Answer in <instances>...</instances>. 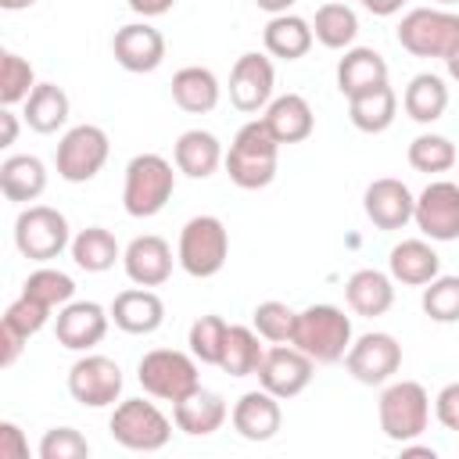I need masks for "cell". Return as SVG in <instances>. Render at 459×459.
Returning a JSON list of instances; mask_svg holds the SVG:
<instances>
[{"label":"cell","mask_w":459,"mask_h":459,"mask_svg":"<svg viewBox=\"0 0 459 459\" xmlns=\"http://www.w3.org/2000/svg\"><path fill=\"white\" fill-rule=\"evenodd\" d=\"M219 79L212 68H201V65H186L172 75V100L186 111V115H208L215 111L219 104Z\"/></svg>","instance_id":"obj_29"},{"label":"cell","mask_w":459,"mask_h":459,"mask_svg":"<svg viewBox=\"0 0 459 459\" xmlns=\"http://www.w3.org/2000/svg\"><path fill=\"white\" fill-rule=\"evenodd\" d=\"M0 190L14 204H29L47 190V165L36 154H11L0 165Z\"/></svg>","instance_id":"obj_30"},{"label":"cell","mask_w":459,"mask_h":459,"mask_svg":"<svg viewBox=\"0 0 459 459\" xmlns=\"http://www.w3.org/2000/svg\"><path fill=\"white\" fill-rule=\"evenodd\" d=\"M255 4H258L265 14H287V11H290L298 0H255Z\"/></svg>","instance_id":"obj_51"},{"label":"cell","mask_w":459,"mask_h":459,"mask_svg":"<svg viewBox=\"0 0 459 459\" xmlns=\"http://www.w3.org/2000/svg\"><path fill=\"white\" fill-rule=\"evenodd\" d=\"M172 158H176V169L190 179H208L219 165H222V143L215 133L208 129H186L179 133L176 147H172Z\"/></svg>","instance_id":"obj_24"},{"label":"cell","mask_w":459,"mask_h":459,"mask_svg":"<svg viewBox=\"0 0 459 459\" xmlns=\"http://www.w3.org/2000/svg\"><path fill=\"white\" fill-rule=\"evenodd\" d=\"M312 373H316V362L298 344H273L265 348V359L255 377H258V387L287 402V398H298L312 384Z\"/></svg>","instance_id":"obj_12"},{"label":"cell","mask_w":459,"mask_h":459,"mask_svg":"<svg viewBox=\"0 0 459 459\" xmlns=\"http://www.w3.org/2000/svg\"><path fill=\"white\" fill-rule=\"evenodd\" d=\"M108 312H111V323L118 330L136 333V337L154 333L165 323V301L151 287H129V290L115 294V301H111Z\"/></svg>","instance_id":"obj_21"},{"label":"cell","mask_w":459,"mask_h":459,"mask_svg":"<svg viewBox=\"0 0 459 459\" xmlns=\"http://www.w3.org/2000/svg\"><path fill=\"white\" fill-rule=\"evenodd\" d=\"M434 4H441V7H452V4H459V0H434Z\"/></svg>","instance_id":"obj_55"},{"label":"cell","mask_w":459,"mask_h":459,"mask_svg":"<svg viewBox=\"0 0 459 459\" xmlns=\"http://www.w3.org/2000/svg\"><path fill=\"white\" fill-rule=\"evenodd\" d=\"M409 165L416 172H427V176L448 172L455 165V143L448 136H441V133H420L409 143Z\"/></svg>","instance_id":"obj_39"},{"label":"cell","mask_w":459,"mask_h":459,"mask_svg":"<svg viewBox=\"0 0 459 459\" xmlns=\"http://www.w3.org/2000/svg\"><path fill=\"white\" fill-rule=\"evenodd\" d=\"M416 230L427 240H459V186L452 179H434L416 197Z\"/></svg>","instance_id":"obj_14"},{"label":"cell","mask_w":459,"mask_h":459,"mask_svg":"<svg viewBox=\"0 0 459 459\" xmlns=\"http://www.w3.org/2000/svg\"><path fill=\"white\" fill-rule=\"evenodd\" d=\"M445 68H448V75H452V79L459 82V47H455V50H452V54L445 57Z\"/></svg>","instance_id":"obj_53"},{"label":"cell","mask_w":459,"mask_h":459,"mask_svg":"<svg viewBox=\"0 0 459 459\" xmlns=\"http://www.w3.org/2000/svg\"><path fill=\"white\" fill-rule=\"evenodd\" d=\"M0 459H29V437L11 420H0Z\"/></svg>","instance_id":"obj_46"},{"label":"cell","mask_w":459,"mask_h":459,"mask_svg":"<svg viewBox=\"0 0 459 459\" xmlns=\"http://www.w3.org/2000/svg\"><path fill=\"white\" fill-rule=\"evenodd\" d=\"M111 54L126 72L143 75V72H154L165 61V36L147 22H129V25L115 29Z\"/></svg>","instance_id":"obj_18"},{"label":"cell","mask_w":459,"mask_h":459,"mask_svg":"<svg viewBox=\"0 0 459 459\" xmlns=\"http://www.w3.org/2000/svg\"><path fill=\"white\" fill-rule=\"evenodd\" d=\"M108 430L129 452H161L169 445V437H172L169 416L154 402H143V398L118 402L111 420H108Z\"/></svg>","instance_id":"obj_8"},{"label":"cell","mask_w":459,"mask_h":459,"mask_svg":"<svg viewBox=\"0 0 459 459\" xmlns=\"http://www.w3.org/2000/svg\"><path fill=\"white\" fill-rule=\"evenodd\" d=\"M262 118H265L269 133H273L280 143H301V140H308V136H312V129H316L312 104H308L301 93L273 97Z\"/></svg>","instance_id":"obj_23"},{"label":"cell","mask_w":459,"mask_h":459,"mask_svg":"<svg viewBox=\"0 0 459 459\" xmlns=\"http://www.w3.org/2000/svg\"><path fill=\"white\" fill-rule=\"evenodd\" d=\"M18 140V115L11 108L0 111V147H11Z\"/></svg>","instance_id":"obj_49"},{"label":"cell","mask_w":459,"mask_h":459,"mask_svg":"<svg viewBox=\"0 0 459 459\" xmlns=\"http://www.w3.org/2000/svg\"><path fill=\"white\" fill-rule=\"evenodd\" d=\"M359 4H362V0H359Z\"/></svg>","instance_id":"obj_56"},{"label":"cell","mask_w":459,"mask_h":459,"mask_svg":"<svg viewBox=\"0 0 459 459\" xmlns=\"http://www.w3.org/2000/svg\"><path fill=\"white\" fill-rule=\"evenodd\" d=\"M126 4H129V11L140 14V18H161V14L172 11L176 0H126Z\"/></svg>","instance_id":"obj_48"},{"label":"cell","mask_w":459,"mask_h":459,"mask_svg":"<svg viewBox=\"0 0 459 459\" xmlns=\"http://www.w3.org/2000/svg\"><path fill=\"white\" fill-rule=\"evenodd\" d=\"M402 455H423V459H434L437 452L427 448V445H412V441H405V445H402Z\"/></svg>","instance_id":"obj_52"},{"label":"cell","mask_w":459,"mask_h":459,"mask_svg":"<svg viewBox=\"0 0 459 459\" xmlns=\"http://www.w3.org/2000/svg\"><path fill=\"white\" fill-rule=\"evenodd\" d=\"M111 154V140L100 126H72L61 140H57V151H54V165H57V176L65 183H90L104 161Z\"/></svg>","instance_id":"obj_10"},{"label":"cell","mask_w":459,"mask_h":459,"mask_svg":"<svg viewBox=\"0 0 459 459\" xmlns=\"http://www.w3.org/2000/svg\"><path fill=\"white\" fill-rule=\"evenodd\" d=\"M258 341L262 337H258L255 326H237L233 323L230 333H226V351H222L219 369L230 373V377H251V373H258V366L265 359V348Z\"/></svg>","instance_id":"obj_35"},{"label":"cell","mask_w":459,"mask_h":459,"mask_svg":"<svg viewBox=\"0 0 459 459\" xmlns=\"http://www.w3.org/2000/svg\"><path fill=\"white\" fill-rule=\"evenodd\" d=\"M68 93L57 82H36V90L25 100V126L32 133H57L68 122Z\"/></svg>","instance_id":"obj_33"},{"label":"cell","mask_w":459,"mask_h":459,"mask_svg":"<svg viewBox=\"0 0 459 459\" xmlns=\"http://www.w3.org/2000/svg\"><path fill=\"white\" fill-rule=\"evenodd\" d=\"M108 323H111V312H104L97 301H68L65 308H57L54 337L68 351H90L104 341Z\"/></svg>","instance_id":"obj_16"},{"label":"cell","mask_w":459,"mask_h":459,"mask_svg":"<svg viewBox=\"0 0 459 459\" xmlns=\"http://www.w3.org/2000/svg\"><path fill=\"white\" fill-rule=\"evenodd\" d=\"M36 90V72L32 65L14 54V50H4L0 54V104L4 108H14L22 100H29V93Z\"/></svg>","instance_id":"obj_40"},{"label":"cell","mask_w":459,"mask_h":459,"mask_svg":"<svg viewBox=\"0 0 459 459\" xmlns=\"http://www.w3.org/2000/svg\"><path fill=\"white\" fill-rule=\"evenodd\" d=\"M72 262L79 265V269H86V273H108L118 258H122V247H118V240H115V233L111 230H104V226H86V230H79L75 237H72Z\"/></svg>","instance_id":"obj_34"},{"label":"cell","mask_w":459,"mask_h":459,"mask_svg":"<svg viewBox=\"0 0 459 459\" xmlns=\"http://www.w3.org/2000/svg\"><path fill=\"white\" fill-rule=\"evenodd\" d=\"M394 115H398V97L387 82L348 97V118L359 133H384V129H391Z\"/></svg>","instance_id":"obj_32"},{"label":"cell","mask_w":459,"mask_h":459,"mask_svg":"<svg viewBox=\"0 0 459 459\" xmlns=\"http://www.w3.org/2000/svg\"><path fill=\"white\" fill-rule=\"evenodd\" d=\"M226 333H230V323L215 312L208 316H197L190 323V333H186V344H190V355L201 362V366H219L222 362V351H226Z\"/></svg>","instance_id":"obj_37"},{"label":"cell","mask_w":459,"mask_h":459,"mask_svg":"<svg viewBox=\"0 0 459 459\" xmlns=\"http://www.w3.org/2000/svg\"><path fill=\"white\" fill-rule=\"evenodd\" d=\"M344 301H348V308L355 316L377 319V316H384L394 305V283L380 269H359L344 283Z\"/></svg>","instance_id":"obj_25"},{"label":"cell","mask_w":459,"mask_h":459,"mask_svg":"<svg viewBox=\"0 0 459 459\" xmlns=\"http://www.w3.org/2000/svg\"><path fill=\"white\" fill-rule=\"evenodd\" d=\"M90 441L75 427H50L39 441V459H86Z\"/></svg>","instance_id":"obj_44"},{"label":"cell","mask_w":459,"mask_h":459,"mask_svg":"<svg viewBox=\"0 0 459 459\" xmlns=\"http://www.w3.org/2000/svg\"><path fill=\"white\" fill-rule=\"evenodd\" d=\"M387 269H391V280L405 287H423L441 273V258L427 240H402L391 247Z\"/></svg>","instance_id":"obj_27"},{"label":"cell","mask_w":459,"mask_h":459,"mask_svg":"<svg viewBox=\"0 0 459 459\" xmlns=\"http://www.w3.org/2000/svg\"><path fill=\"white\" fill-rule=\"evenodd\" d=\"M230 258V233L222 226V219L215 215H194L183 230H179V244H176V262L183 265V273H190L194 280H208L215 276Z\"/></svg>","instance_id":"obj_5"},{"label":"cell","mask_w":459,"mask_h":459,"mask_svg":"<svg viewBox=\"0 0 459 459\" xmlns=\"http://www.w3.org/2000/svg\"><path fill=\"white\" fill-rule=\"evenodd\" d=\"M14 247L29 262H50L65 247H72L68 219L50 204H29L14 219Z\"/></svg>","instance_id":"obj_9"},{"label":"cell","mask_w":459,"mask_h":459,"mask_svg":"<svg viewBox=\"0 0 459 459\" xmlns=\"http://www.w3.org/2000/svg\"><path fill=\"white\" fill-rule=\"evenodd\" d=\"M434 416L441 427L459 430V384H445L434 398Z\"/></svg>","instance_id":"obj_45"},{"label":"cell","mask_w":459,"mask_h":459,"mask_svg":"<svg viewBox=\"0 0 459 459\" xmlns=\"http://www.w3.org/2000/svg\"><path fill=\"white\" fill-rule=\"evenodd\" d=\"M427 319L434 323H459V276H434L430 283H423V298H420Z\"/></svg>","instance_id":"obj_41"},{"label":"cell","mask_w":459,"mask_h":459,"mask_svg":"<svg viewBox=\"0 0 459 459\" xmlns=\"http://www.w3.org/2000/svg\"><path fill=\"white\" fill-rule=\"evenodd\" d=\"M362 208H366V219L377 226V230H402L405 222H412V212H416V197L412 190L394 179V176H384V179H373L362 194Z\"/></svg>","instance_id":"obj_17"},{"label":"cell","mask_w":459,"mask_h":459,"mask_svg":"<svg viewBox=\"0 0 459 459\" xmlns=\"http://www.w3.org/2000/svg\"><path fill=\"white\" fill-rule=\"evenodd\" d=\"M273 86H276V72L273 61L265 54H240L230 68V100L237 111H262L273 100Z\"/></svg>","instance_id":"obj_15"},{"label":"cell","mask_w":459,"mask_h":459,"mask_svg":"<svg viewBox=\"0 0 459 459\" xmlns=\"http://www.w3.org/2000/svg\"><path fill=\"white\" fill-rule=\"evenodd\" d=\"M290 344H298L316 366H333L351 348V319L337 305H308L298 312Z\"/></svg>","instance_id":"obj_2"},{"label":"cell","mask_w":459,"mask_h":459,"mask_svg":"<svg viewBox=\"0 0 459 459\" xmlns=\"http://www.w3.org/2000/svg\"><path fill=\"white\" fill-rule=\"evenodd\" d=\"M230 420H233V430L244 441H273L280 434V427H283V409H280L276 394L258 387V391H244L237 398Z\"/></svg>","instance_id":"obj_20"},{"label":"cell","mask_w":459,"mask_h":459,"mask_svg":"<svg viewBox=\"0 0 459 459\" xmlns=\"http://www.w3.org/2000/svg\"><path fill=\"white\" fill-rule=\"evenodd\" d=\"M344 366L359 384L380 387L402 369V344L391 333H380V330L362 333V337L351 341V348L344 355Z\"/></svg>","instance_id":"obj_11"},{"label":"cell","mask_w":459,"mask_h":459,"mask_svg":"<svg viewBox=\"0 0 459 459\" xmlns=\"http://www.w3.org/2000/svg\"><path fill=\"white\" fill-rule=\"evenodd\" d=\"M380 82H387V61L373 47H348L337 61V90L344 97H355Z\"/></svg>","instance_id":"obj_26"},{"label":"cell","mask_w":459,"mask_h":459,"mask_svg":"<svg viewBox=\"0 0 459 459\" xmlns=\"http://www.w3.org/2000/svg\"><path fill=\"white\" fill-rule=\"evenodd\" d=\"M122 269L136 287H161L172 276V247L158 233L133 237L122 251Z\"/></svg>","instance_id":"obj_19"},{"label":"cell","mask_w":459,"mask_h":459,"mask_svg":"<svg viewBox=\"0 0 459 459\" xmlns=\"http://www.w3.org/2000/svg\"><path fill=\"white\" fill-rule=\"evenodd\" d=\"M402 108H405V115H409L412 122H420V126L437 122V118L445 115V108H448V86H445V79L434 75V72L412 75L409 86H405V93H402Z\"/></svg>","instance_id":"obj_31"},{"label":"cell","mask_w":459,"mask_h":459,"mask_svg":"<svg viewBox=\"0 0 459 459\" xmlns=\"http://www.w3.org/2000/svg\"><path fill=\"white\" fill-rule=\"evenodd\" d=\"M22 294H29V298L43 301L47 308H65L68 301H75V280H72L68 273L50 269V265L43 262L36 273H29V276H25Z\"/></svg>","instance_id":"obj_38"},{"label":"cell","mask_w":459,"mask_h":459,"mask_svg":"<svg viewBox=\"0 0 459 459\" xmlns=\"http://www.w3.org/2000/svg\"><path fill=\"white\" fill-rule=\"evenodd\" d=\"M398 43L412 57H448L459 47V14L448 7H412L398 25Z\"/></svg>","instance_id":"obj_7"},{"label":"cell","mask_w":459,"mask_h":459,"mask_svg":"<svg viewBox=\"0 0 459 459\" xmlns=\"http://www.w3.org/2000/svg\"><path fill=\"white\" fill-rule=\"evenodd\" d=\"M136 380L151 398L161 402H179L186 398L194 387H201L197 377V359L190 351H176V348H154L136 362Z\"/></svg>","instance_id":"obj_6"},{"label":"cell","mask_w":459,"mask_h":459,"mask_svg":"<svg viewBox=\"0 0 459 459\" xmlns=\"http://www.w3.org/2000/svg\"><path fill=\"white\" fill-rule=\"evenodd\" d=\"M68 394L86 409L115 405L122 394V369L108 355H82L68 369Z\"/></svg>","instance_id":"obj_13"},{"label":"cell","mask_w":459,"mask_h":459,"mask_svg":"<svg viewBox=\"0 0 459 459\" xmlns=\"http://www.w3.org/2000/svg\"><path fill=\"white\" fill-rule=\"evenodd\" d=\"M230 409H226V398L219 391H208V387H194L186 398L172 402V420L183 434L190 437H208L215 434L222 423H226Z\"/></svg>","instance_id":"obj_22"},{"label":"cell","mask_w":459,"mask_h":459,"mask_svg":"<svg viewBox=\"0 0 459 459\" xmlns=\"http://www.w3.org/2000/svg\"><path fill=\"white\" fill-rule=\"evenodd\" d=\"M172 190H176V172L172 165L147 151V154H136L129 165H126V183H122V208L133 215V219H151L158 215L169 201H172Z\"/></svg>","instance_id":"obj_3"},{"label":"cell","mask_w":459,"mask_h":459,"mask_svg":"<svg viewBox=\"0 0 459 459\" xmlns=\"http://www.w3.org/2000/svg\"><path fill=\"white\" fill-rule=\"evenodd\" d=\"M36 0H0V7L4 11H25V7H32Z\"/></svg>","instance_id":"obj_54"},{"label":"cell","mask_w":459,"mask_h":459,"mask_svg":"<svg viewBox=\"0 0 459 459\" xmlns=\"http://www.w3.org/2000/svg\"><path fill=\"white\" fill-rule=\"evenodd\" d=\"M262 43H265V50L273 57L298 61V57H305L312 50L316 32H312V22H305V18L287 11V14H273L269 18V25L262 29Z\"/></svg>","instance_id":"obj_28"},{"label":"cell","mask_w":459,"mask_h":459,"mask_svg":"<svg viewBox=\"0 0 459 459\" xmlns=\"http://www.w3.org/2000/svg\"><path fill=\"white\" fill-rule=\"evenodd\" d=\"M251 323H255V330H258L262 341H269V344H290L298 312L290 305H283V301H262V305H255Z\"/></svg>","instance_id":"obj_42"},{"label":"cell","mask_w":459,"mask_h":459,"mask_svg":"<svg viewBox=\"0 0 459 459\" xmlns=\"http://www.w3.org/2000/svg\"><path fill=\"white\" fill-rule=\"evenodd\" d=\"M276 161H280V140L269 133L265 118H251L237 129L222 165L226 176L240 190H262L276 179Z\"/></svg>","instance_id":"obj_1"},{"label":"cell","mask_w":459,"mask_h":459,"mask_svg":"<svg viewBox=\"0 0 459 459\" xmlns=\"http://www.w3.org/2000/svg\"><path fill=\"white\" fill-rule=\"evenodd\" d=\"M50 312H54V308H47L43 301H36V298H29V294H18V298L7 305V312H4L0 323H7L11 330H18L22 337H32V333H39V330L50 323Z\"/></svg>","instance_id":"obj_43"},{"label":"cell","mask_w":459,"mask_h":459,"mask_svg":"<svg viewBox=\"0 0 459 459\" xmlns=\"http://www.w3.org/2000/svg\"><path fill=\"white\" fill-rule=\"evenodd\" d=\"M377 416L384 437H391L394 445L416 441L430 423V394L416 380H387L377 402Z\"/></svg>","instance_id":"obj_4"},{"label":"cell","mask_w":459,"mask_h":459,"mask_svg":"<svg viewBox=\"0 0 459 459\" xmlns=\"http://www.w3.org/2000/svg\"><path fill=\"white\" fill-rule=\"evenodd\" d=\"M402 4H405V0H362V7H366L369 14H377V18L398 14V11H402Z\"/></svg>","instance_id":"obj_50"},{"label":"cell","mask_w":459,"mask_h":459,"mask_svg":"<svg viewBox=\"0 0 459 459\" xmlns=\"http://www.w3.org/2000/svg\"><path fill=\"white\" fill-rule=\"evenodd\" d=\"M25 341H29V337H22V333L11 330L7 323H0V369H11V366L18 362V355L25 351Z\"/></svg>","instance_id":"obj_47"},{"label":"cell","mask_w":459,"mask_h":459,"mask_svg":"<svg viewBox=\"0 0 459 459\" xmlns=\"http://www.w3.org/2000/svg\"><path fill=\"white\" fill-rule=\"evenodd\" d=\"M312 32L323 47L330 50H348L359 36V14L348 7V4H323L316 11V22H312Z\"/></svg>","instance_id":"obj_36"}]
</instances>
